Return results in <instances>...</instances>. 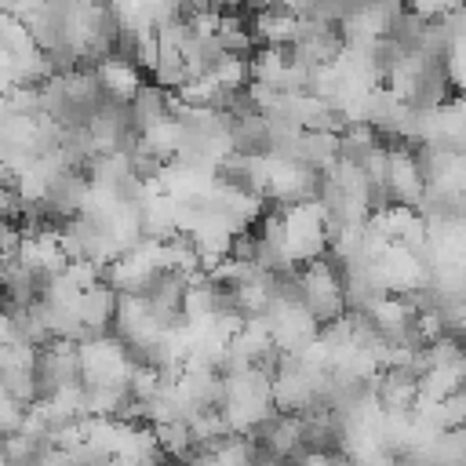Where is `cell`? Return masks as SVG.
Returning a JSON list of instances; mask_svg holds the SVG:
<instances>
[{
    "label": "cell",
    "mask_w": 466,
    "mask_h": 466,
    "mask_svg": "<svg viewBox=\"0 0 466 466\" xmlns=\"http://www.w3.org/2000/svg\"><path fill=\"white\" fill-rule=\"evenodd\" d=\"M116 299H120V295H116L106 280H98V284H91V288H84V291L76 295V320H80L84 339H91V335H109V331H113Z\"/></svg>",
    "instance_id": "obj_1"
},
{
    "label": "cell",
    "mask_w": 466,
    "mask_h": 466,
    "mask_svg": "<svg viewBox=\"0 0 466 466\" xmlns=\"http://www.w3.org/2000/svg\"><path fill=\"white\" fill-rule=\"evenodd\" d=\"M153 433H157V444H160L164 459H182V462H186V459L193 455V437H189L186 419L160 422V426H153Z\"/></svg>",
    "instance_id": "obj_2"
},
{
    "label": "cell",
    "mask_w": 466,
    "mask_h": 466,
    "mask_svg": "<svg viewBox=\"0 0 466 466\" xmlns=\"http://www.w3.org/2000/svg\"><path fill=\"white\" fill-rule=\"evenodd\" d=\"M22 419H25V404H22V400H15V397L0 386V441H4L7 433H18Z\"/></svg>",
    "instance_id": "obj_3"
}]
</instances>
